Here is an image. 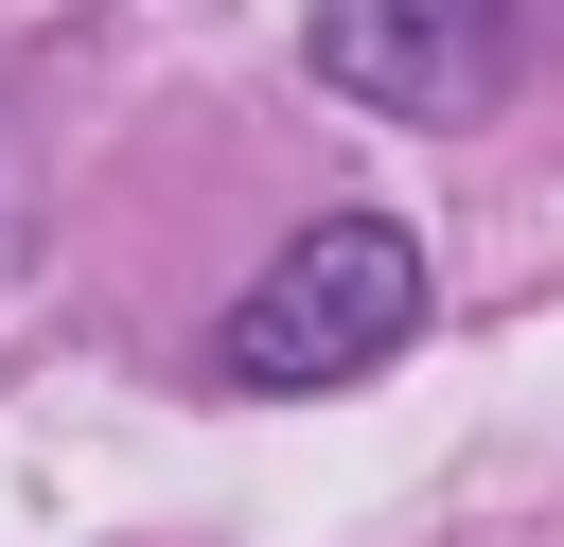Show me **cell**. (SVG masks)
Instances as JSON below:
<instances>
[{"mask_svg":"<svg viewBox=\"0 0 564 547\" xmlns=\"http://www.w3.org/2000/svg\"><path fill=\"white\" fill-rule=\"evenodd\" d=\"M317 71L388 124H476L529 71V0H317Z\"/></svg>","mask_w":564,"mask_h":547,"instance_id":"cell-2","label":"cell"},{"mask_svg":"<svg viewBox=\"0 0 564 547\" xmlns=\"http://www.w3.org/2000/svg\"><path fill=\"white\" fill-rule=\"evenodd\" d=\"M405 335H423V247H405L388 212H317V229L229 300L212 371H229V388H352V371H388Z\"/></svg>","mask_w":564,"mask_h":547,"instance_id":"cell-1","label":"cell"}]
</instances>
